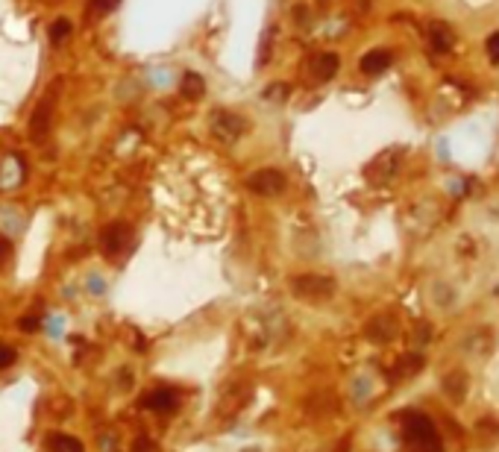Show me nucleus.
<instances>
[{
	"mask_svg": "<svg viewBox=\"0 0 499 452\" xmlns=\"http://www.w3.org/2000/svg\"><path fill=\"white\" fill-rule=\"evenodd\" d=\"M406 441L414 452H441L438 429L426 414H408L406 417Z\"/></svg>",
	"mask_w": 499,
	"mask_h": 452,
	"instance_id": "nucleus-1",
	"label": "nucleus"
},
{
	"mask_svg": "<svg viewBox=\"0 0 499 452\" xmlns=\"http://www.w3.org/2000/svg\"><path fill=\"white\" fill-rule=\"evenodd\" d=\"M291 288L299 299H309V303H323L335 294V279L332 276H320V273H303L291 282Z\"/></svg>",
	"mask_w": 499,
	"mask_h": 452,
	"instance_id": "nucleus-2",
	"label": "nucleus"
},
{
	"mask_svg": "<svg viewBox=\"0 0 499 452\" xmlns=\"http://www.w3.org/2000/svg\"><path fill=\"white\" fill-rule=\"evenodd\" d=\"M59 91H62V79L53 82V91H50V89L44 91V97L39 100L36 112H32V118H30V136L36 138V141H41L47 132H50V118H53V106H56Z\"/></svg>",
	"mask_w": 499,
	"mask_h": 452,
	"instance_id": "nucleus-3",
	"label": "nucleus"
},
{
	"mask_svg": "<svg viewBox=\"0 0 499 452\" xmlns=\"http://www.w3.org/2000/svg\"><path fill=\"white\" fill-rule=\"evenodd\" d=\"M247 188L259 194V197H279L285 191V174L273 171V167H264V171H253L247 176Z\"/></svg>",
	"mask_w": 499,
	"mask_h": 452,
	"instance_id": "nucleus-4",
	"label": "nucleus"
},
{
	"mask_svg": "<svg viewBox=\"0 0 499 452\" xmlns=\"http://www.w3.org/2000/svg\"><path fill=\"white\" fill-rule=\"evenodd\" d=\"M212 132L221 141H235V138H241L244 132H247V121L241 118V115H235V112L221 109L218 115H212Z\"/></svg>",
	"mask_w": 499,
	"mask_h": 452,
	"instance_id": "nucleus-5",
	"label": "nucleus"
},
{
	"mask_svg": "<svg viewBox=\"0 0 499 452\" xmlns=\"http://www.w3.org/2000/svg\"><path fill=\"white\" fill-rule=\"evenodd\" d=\"M132 241V229L127 224H109L103 229V253L106 256H118L124 247H129Z\"/></svg>",
	"mask_w": 499,
	"mask_h": 452,
	"instance_id": "nucleus-6",
	"label": "nucleus"
},
{
	"mask_svg": "<svg viewBox=\"0 0 499 452\" xmlns=\"http://www.w3.org/2000/svg\"><path fill=\"white\" fill-rule=\"evenodd\" d=\"M391 62H394V56L388 53V50H370V53H364L361 56V74H368V77H376V74H382V71H388L391 68Z\"/></svg>",
	"mask_w": 499,
	"mask_h": 452,
	"instance_id": "nucleus-7",
	"label": "nucleus"
},
{
	"mask_svg": "<svg viewBox=\"0 0 499 452\" xmlns=\"http://www.w3.org/2000/svg\"><path fill=\"white\" fill-rule=\"evenodd\" d=\"M429 41H432V47H435L438 53H446V50H453L455 36L443 21H432L429 24Z\"/></svg>",
	"mask_w": 499,
	"mask_h": 452,
	"instance_id": "nucleus-8",
	"label": "nucleus"
},
{
	"mask_svg": "<svg viewBox=\"0 0 499 452\" xmlns=\"http://www.w3.org/2000/svg\"><path fill=\"white\" fill-rule=\"evenodd\" d=\"M338 68H341L338 53H320L318 59L311 62V74H314V79H320V82L332 79V77L338 74Z\"/></svg>",
	"mask_w": 499,
	"mask_h": 452,
	"instance_id": "nucleus-9",
	"label": "nucleus"
},
{
	"mask_svg": "<svg viewBox=\"0 0 499 452\" xmlns=\"http://www.w3.org/2000/svg\"><path fill=\"white\" fill-rule=\"evenodd\" d=\"M141 406L150 408V411H174L176 408V394L168 391V388H159L153 391L147 399H141Z\"/></svg>",
	"mask_w": 499,
	"mask_h": 452,
	"instance_id": "nucleus-10",
	"label": "nucleus"
},
{
	"mask_svg": "<svg viewBox=\"0 0 499 452\" xmlns=\"http://www.w3.org/2000/svg\"><path fill=\"white\" fill-rule=\"evenodd\" d=\"M182 97L186 100H200L206 94V82H203V77L200 74H194V71H188V74H182Z\"/></svg>",
	"mask_w": 499,
	"mask_h": 452,
	"instance_id": "nucleus-11",
	"label": "nucleus"
},
{
	"mask_svg": "<svg viewBox=\"0 0 499 452\" xmlns=\"http://www.w3.org/2000/svg\"><path fill=\"white\" fill-rule=\"evenodd\" d=\"M396 332V323L391 321V317H376V321L368 326V335L373 341H391Z\"/></svg>",
	"mask_w": 499,
	"mask_h": 452,
	"instance_id": "nucleus-12",
	"label": "nucleus"
},
{
	"mask_svg": "<svg viewBox=\"0 0 499 452\" xmlns=\"http://www.w3.org/2000/svg\"><path fill=\"white\" fill-rule=\"evenodd\" d=\"M50 452H86V446L77 438H71V434H53L50 438Z\"/></svg>",
	"mask_w": 499,
	"mask_h": 452,
	"instance_id": "nucleus-13",
	"label": "nucleus"
},
{
	"mask_svg": "<svg viewBox=\"0 0 499 452\" xmlns=\"http://www.w3.org/2000/svg\"><path fill=\"white\" fill-rule=\"evenodd\" d=\"M464 379H467V376H464L461 370H455V373H449V376H446V394L453 396L455 403L464 396V391H467V382H464Z\"/></svg>",
	"mask_w": 499,
	"mask_h": 452,
	"instance_id": "nucleus-14",
	"label": "nucleus"
},
{
	"mask_svg": "<svg viewBox=\"0 0 499 452\" xmlns=\"http://www.w3.org/2000/svg\"><path fill=\"white\" fill-rule=\"evenodd\" d=\"M74 32V24L68 21V18H59V21H53V27H50V41L53 44H62L65 39H68Z\"/></svg>",
	"mask_w": 499,
	"mask_h": 452,
	"instance_id": "nucleus-15",
	"label": "nucleus"
},
{
	"mask_svg": "<svg viewBox=\"0 0 499 452\" xmlns=\"http://www.w3.org/2000/svg\"><path fill=\"white\" fill-rule=\"evenodd\" d=\"M420 367H423V359H420V356H406L403 361H399V373L411 376V373H417Z\"/></svg>",
	"mask_w": 499,
	"mask_h": 452,
	"instance_id": "nucleus-16",
	"label": "nucleus"
},
{
	"mask_svg": "<svg viewBox=\"0 0 499 452\" xmlns=\"http://www.w3.org/2000/svg\"><path fill=\"white\" fill-rule=\"evenodd\" d=\"M15 359H18V353H15L12 347H4L0 344V370H6V367L15 364Z\"/></svg>",
	"mask_w": 499,
	"mask_h": 452,
	"instance_id": "nucleus-17",
	"label": "nucleus"
},
{
	"mask_svg": "<svg viewBox=\"0 0 499 452\" xmlns=\"http://www.w3.org/2000/svg\"><path fill=\"white\" fill-rule=\"evenodd\" d=\"M488 56L493 65H499V32H493V36L488 39Z\"/></svg>",
	"mask_w": 499,
	"mask_h": 452,
	"instance_id": "nucleus-18",
	"label": "nucleus"
},
{
	"mask_svg": "<svg viewBox=\"0 0 499 452\" xmlns=\"http://www.w3.org/2000/svg\"><path fill=\"white\" fill-rule=\"evenodd\" d=\"M18 326H21L24 332H36V329H39V317H32V314H30V317H21Z\"/></svg>",
	"mask_w": 499,
	"mask_h": 452,
	"instance_id": "nucleus-19",
	"label": "nucleus"
},
{
	"mask_svg": "<svg viewBox=\"0 0 499 452\" xmlns=\"http://www.w3.org/2000/svg\"><path fill=\"white\" fill-rule=\"evenodd\" d=\"M118 6V0H97V12H109Z\"/></svg>",
	"mask_w": 499,
	"mask_h": 452,
	"instance_id": "nucleus-20",
	"label": "nucleus"
},
{
	"mask_svg": "<svg viewBox=\"0 0 499 452\" xmlns=\"http://www.w3.org/2000/svg\"><path fill=\"white\" fill-rule=\"evenodd\" d=\"M6 256H9V241L0 235V259H6Z\"/></svg>",
	"mask_w": 499,
	"mask_h": 452,
	"instance_id": "nucleus-21",
	"label": "nucleus"
}]
</instances>
